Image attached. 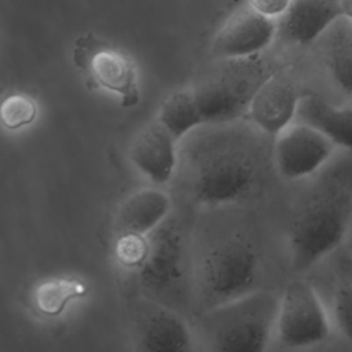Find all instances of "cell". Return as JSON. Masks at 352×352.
Returning <instances> with one entry per match:
<instances>
[{"instance_id":"1","label":"cell","mask_w":352,"mask_h":352,"mask_svg":"<svg viewBox=\"0 0 352 352\" xmlns=\"http://www.w3.org/2000/svg\"><path fill=\"white\" fill-rule=\"evenodd\" d=\"M183 157L187 192L199 205L221 206L250 197L261 182L263 157L256 126L236 121L210 125Z\"/></svg>"},{"instance_id":"2","label":"cell","mask_w":352,"mask_h":352,"mask_svg":"<svg viewBox=\"0 0 352 352\" xmlns=\"http://www.w3.org/2000/svg\"><path fill=\"white\" fill-rule=\"evenodd\" d=\"M352 213V162L327 170L307 192L289 227L296 271H305L344 239Z\"/></svg>"},{"instance_id":"3","label":"cell","mask_w":352,"mask_h":352,"mask_svg":"<svg viewBox=\"0 0 352 352\" xmlns=\"http://www.w3.org/2000/svg\"><path fill=\"white\" fill-rule=\"evenodd\" d=\"M279 297L253 290L204 311L198 333L210 351L261 352L275 331Z\"/></svg>"},{"instance_id":"4","label":"cell","mask_w":352,"mask_h":352,"mask_svg":"<svg viewBox=\"0 0 352 352\" xmlns=\"http://www.w3.org/2000/svg\"><path fill=\"white\" fill-rule=\"evenodd\" d=\"M118 263L132 271L146 293L165 296L180 286L184 275V242L177 223L166 220L146 236L116 238Z\"/></svg>"},{"instance_id":"5","label":"cell","mask_w":352,"mask_h":352,"mask_svg":"<svg viewBox=\"0 0 352 352\" xmlns=\"http://www.w3.org/2000/svg\"><path fill=\"white\" fill-rule=\"evenodd\" d=\"M219 60L192 88L206 125L238 121L248 114L253 95L278 72L263 54Z\"/></svg>"},{"instance_id":"6","label":"cell","mask_w":352,"mask_h":352,"mask_svg":"<svg viewBox=\"0 0 352 352\" xmlns=\"http://www.w3.org/2000/svg\"><path fill=\"white\" fill-rule=\"evenodd\" d=\"M258 274V253L249 241L232 236L213 246L198 267L204 311L256 290Z\"/></svg>"},{"instance_id":"7","label":"cell","mask_w":352,"mask_h":352,"mask_svg":"<svg viewBox=\"0 0 352 352\" xmlns=\"http://www.w3.org/2000/svg\"><path fill=\"white\" fill-rule=\"evenodd\" d=\"M326 311L314 290L304 280L289 283L279 297L275 333L285 348H305L329 337Z\"/></svg>"},{"instance_id":"8","label":"cell","mask_w":352,"mask_h":352,"mask_svg":"<svg viewBox=\"0 0 352 352\" xmlns=\"http://www.w3.org/2000/svg\"><path fill=\"white\" fill-rule=\"evenodd\" d=\"M274 139V165L286 180H300L315 173L336 148L327 136L301 121L290 124Z\"/></svg>"},{"instance_id":"9","label":"cell","mask_w":352,"mask_h":352,"mask_svg":"<svg viewBox=\"0 0 352 352\" xmlns=\"http://www.w3.org/2000/svg\"><path fill=\"white\" fill-rule=\"evenodd\" d=\"M278 36V21L261 15L248 4L234 11L212 41L217 59H239L263 54Z\"/></svg>"},{"instance_id":"10","label":"cell","mask_w":352,"mask_h":352,"mask_svg":"<svg viewBox=\"0 0 352 352\" xmlns=\"http://www.w3.org/2000/svg\"><path fill=\"white\" fill-rule=\"evenodd\" d=\"M132 338L136 349L148 352H183L191 349L192 333L172 308L148 301L135 316Z\"/></svg>"},{"instance_id":"11","label":"cell","mask_w":352,"mask_h":352,"mask_svg":"<svg viewBox=\"0 0 352 352\" xmlns=\"http://www.w3.org/2000/svg\"><path fill=\"white\" fill-rule=\"evenodd\" d=\"M300 98L294 82L278 70L253 95L248 117L261 133L275 138L297 116Z\"/></svg>"},{"instance_id":"12","label":"cell","mask_w":352,"mask_h":352,"mask_svg":"<svg viewBox=\"0 0 352 352\" xmlns=\"http://www.w3.org/2000/svg\"><path fill=\"white\" fill-rule=\"evenodd\" d=\"M131 164L154 186L170 182L179 166L177 140L158 122L144 126L132 140Z\"/></svg>"},{"instance_id":"13","label":"cell","mask_w":352,"mask_h":352,"mask_svg":"<svg viewBox=\"0 0 352 352\" xmlns=\"http://www.w3.org/2000/svg\"><path fill=\"white\" fill-rule=\"evenodd\" d=\"M82 51L87 54L85 50ZM84 58L89 74L102 89L116 95L124 107H133L139 103L138 72L126 54L96 41Z\"/></svg>"},{"instance_id":"14","label":"cell","mask_w":352,"mask_h":352,"mask_svg":"<svg viewBox=\"0 0 352 352\" xmlns=\"http://www.w3.org/2000/svg\"><path fill=\"white\" fill-rule=\"evenodd\" d=\"M345 0H292L278 21V34L294 45H308L344 16Z\"/></svg>"},{"instance_id":"15","label":"cell","mask_w":352,"mask_h":352,"mask_svg":"<svg viewBox=\"0 0 352 352\" xmlns=\"http://www.w3.org/2000/svg\"><path fill=\"white\" fill-rule=\"evenodd\" d=\"M170 198L158 187L140 188L128 195L117 209L114 232L118 236H146L169 219Z\"/></svg>"},{"instance_id":"16","label":"cell","mask_w":352,"mask_h":352,"mask_svg":"<svg viewBox=\"0 0 352 352\" xmlns=\"http://www.w3.org/2000/svg\"><path fill=\"white\" fill-rule=\"evenodd\" d=\"M296 117L322 132L336 146L352 148V107H338L308 94L300 98Z\"/></svg>"},{"instance_id":"17","label":"cell","mask_w":352,"mask_h":352,"mask_svg":"<svg viewBox=\"0 0 352 352\" xmlns=\"http://www.w3.org/2000/svg\"><path fill=\"white\" fill-rule=\"evenodd\" d=\"M157 121L177 142L206 125L192 88L169 94L158 109Z\"/></svg>"},{"instance_id":"18","label":"cell","mask_w":352,"mask_h":352,"mask_svg":"<svg viewBox=\"0 0 352 352\" xmlns=\"http://www.w3.org/2000/svg\"><path fill=\"white\" fill-rule=\"evenodd\" d=\"M323 54L334 82L352 95V21L346 16L334 22L322 36Z\"/></svg>"},{"instance_id":"19","label":"cell","mask_w":352,"mask_h":352,"mask_svg":"<svg viewBox=\"0 0 352 352\" xmlns=\"http://www.w3.org/2000/svg\"><path fill=\"white\" fill-rule=\"evenodd\" d=\"M88 294L87 285L76 278L55 276L37 283L32 292L34 308L45 316L62 315L67 307Z\"/></svg>"},{"instance_id":"20","label":"cell","mask_w":352,"mask_h":352,"mask_svg":"<svg viewBox=\"0 0 352 352\" xmlns=\"http://www.w3.org/2000/svg\"><path fill=\"white\" fill-rule=\"evenodd\" d=\"M0 114L1 122L7 129H21L30 125L36 120L37 104L30 96L14 94L3 100Z\"/></svg>"},{"instance_id":"21","label":"cell","mask_w":352,"mask_h":352,"mask_svg":"<svg viewBox=\"0 0 352 352\" xmlns=\"http://www.w3.org/2000/svg\"><path fill=\"white\" fill-rule=\"evenodd\" d=\"M336 323L340 331L352 342V283L340 286L334 294L333 304Z\"/></svg>"},{"instance_id":"22","label":"cell","mask_w":352,"mask_h":352,"mask_svg":"<svg viewBox=\"0 0 352 352\" xmlns=\"http://www.w3.org/2000/svg\"><path fill=\"white\" fill-rule=\"evenodd\" d=\"M292 4V0H248V6L272 19H279Z\"/></svg>"},{"instance_id":"23","label":"cell","mask_w":352,"mask_h":352,"mask_svg":"<svg viewBox=\"0 0 352 352\" xmlns=\"http://www.w3.org/2000/svg\"><path fill=\"white\" fill-rule=\"evenodd\" d=\"M340 267L342 270V274L346 276V280L352 283V253L341 258Z\"/></svg>"},{"instance_id":"24","label":"cell","mask_w":352,"mask_h":352,"mask_svg":"<svg viewBox=\"0 0 352 352\" xmlns=\"http://www.w3.org/2000/svg\"><path fill=\"white\" fill-rule=\"evenodd\" d=\"M344 16H346L349 21H352V0L344 1Z\"/></svg>"},{"instance_id":"25","label":"cell","mask_w":352,"mask_h":352,"mask_svg":"<svg viewBox=\"0 0 352 352\" xmlns=\"http://www.w3.org/2000/svg\"><path fill=\"white\" fill-rule=\"evenodd\" d=\"M349 250H351V253H352V241H351V243H349Z\"/></svg>"}]
</instances>
